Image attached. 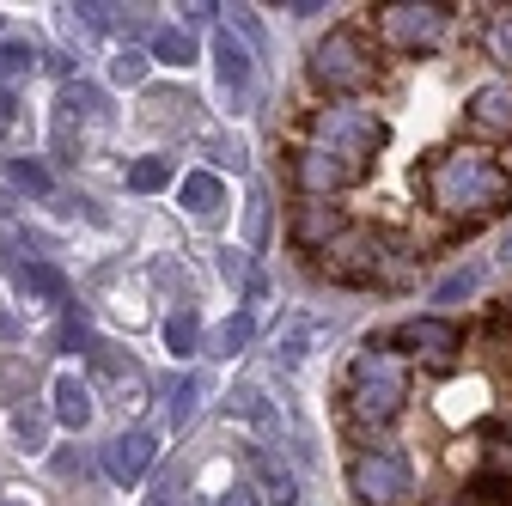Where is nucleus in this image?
I'll return each instance as SVG.
<instances>
[{
	"mask_svg": "<svg viewBox=\"0 0 512 506\" xmlns=\"http://www.w3.org/2000/svg\"><path fill=\"white\" fill-rule=\"evenodd\" d=\"M196 342H202V318L196 311H177V318H165V348L183 360V354H196Z\"/></svg>",
	"mask_w": 512,
	"mask_h": 506,
	"instance_id": "obj_21",
	"label": "nucleus"
},
{
	"mask_svg": "<svg viewBox=\"0 0 512 506\" xmlns=\"http://www.w3.org/2000/svg\"><path fill=\"white\" fill-rule=\"evenodd\" d=\"M214 13H220V7H208V0H196V7H183V19H189V25H208Z\"/></svg>",
	"mask_w": 512,
	"mask_h": 506,
	"instance_id": "obj_32",
	"label": "nucleus"
},
{
	"mask_svg": "<svg viewBox=\"0 0 512 506\" xmlns=\"http://www.w3.org/2000/svg\"><path fill=\"white\" fill-rule=\"evenodd\" d=\"M470 122L488 141H512V80H494L470 98Z\"/></svg>",
	"mask_w": 512,
	"mask_h": 506,
	"instance_id": "obj_12",
	"label": "nucleus"
},
{
	"mask_svg": "<svg viewBox=\"0 0 512 506\" xmlns=\"http://www.w3.org/2000/svg\"><path fill=\"white\" fill-rule=\"evenodd\" d=\"M311 336H317V324H311V318H287V330H281V342H275V354H281V366H287V372H293V366H305Z\"/></svg>",
	"mask_w": 512,
	"mask_h": 506,
	"instance_id": "obj_19",
	"label": "nucleus"
},
{
	"mask_svg": "<svg viewBox=\"0 0 512 506\" xmlns=\"http://www.w3.org/2000/svg\"><path fill=\"white\" fill-rule=\"evenodd\" d=\"M19 281H25V293H43V299H68V281H61L55 269H25Z\"/></svg>",
	"mask_w": 512,
	"mask_h": 506,
	"instance_id": "obj_27",
	"label": "nucleus"
},
{
	"mask_svg": "<svg viewBox=\"0 0 512 506\" xmlns=\"http://www.w3.org/2000/svg\"><path fill=\"white\" fill-rule=\"evenodd\" d=\"M324 257H330V275H342V281H391V275H384V263H378L384 244L372 232H342Z\"/></svg>",
	"mask_w": 512,
	"mask_h": 506,
	"instance_id": "obj_9",
	"label": "nucleus"
},
{
	"mask_svg": "<svg viewBox=\"0 0 512 506\" xmlns=\"http://www.w3.org/2000/svg\"><path fill=\"white\" fill-rule=\"evenodd\" d=\"M220 506H263V494H256V488H226Z\"/></svg>",
	"mask_w": 512,
	"mask_h": 506,
	"instance_id": "obj_31",
	"label": "nucleus"
},
{
	"mask_svg": "<svg viewBox=\"0 0 512 506\" xmlns=\"http://www.w3.org/2000/svg\"><path fill=\"white\" fill-rule=\"evenodd\" d=\"M0 506H19V500H0Z\"/></svg>",
	"mask_w": 512,
	"mask_h": 506,
	"instance_id": "obj_36",
	"label": "nucleus"
},
{
	"mask_svg": "<svg viewBox=\"0 0 512 506\" xmlns=\"http://www.w3.org/2000/svg\"><path fill=\"white\" fill-rule=\"evenodd\" d=\"M13 439H19L25 452H37V446H43V415H25V409H19V415H13Z\"/></svg>",
	"mask_w": 512,
	"mask_h": 506,
	"instance_id": "obj_29",
	"label": "nucleus"
},
{
	"mask_svg": "<svg viewBox=\"0 0 512 506\" xmlns=\"http://www.w3.org/2000/svg\"><path fill=\"white\" fill-rule=\"evenodd\" d=\"M159 506H189V500H177V488H165V494H159Z\"/></svg>",
	"mask_w": 512,
	"mask_h": 506,
	"instance_id": "obj_34",
	"label": "nucleus"
},
{
	"mask_svg": "<svg viewBox=\"0 0 512 506\" xmlns=\"http://www.w3.org/2000/svg\"><path fill=\"white\" fill-rule=\"evenodd\" d=\"M403 354H421V360H433V366H445V360H452L458 354V330L452 324H445V318H409V324H397V336H391Z\"/></svg>",
	"mask_w": 512,
	"mask_h": 506,
	"instance_id": "obj_11",
	"label": "nucleus"
},
{
	"mask_svg": "<svg viewBox=\"0 0 512 506\" xmlns=\"http://www.w3.org/2000/svg\"><path fill=\"white\" fill-rule=\"evenodd\" d=\"M488 49H494V61H506V68H512V13H500L488 25Z\"/></svg>",
	"mask_w": 512,
	"mask_h": 506,
	"instance_id": "obj_28",
	"label": "nucleus"
},
{
	"mask_svg": "<svg viewBox=\"0 0 512 506\" xmlns=\"http://www.w3.org/2000/svg\"><path fill=\"white\" fill-rule=\"evenodd\" d=\"M110 80H116V86H141V80H147V55H141V49H122V55L110 61Z\"/></svg>",
	"mask_w": 512,
	"mask_h": 506,
	"instance_id": "obj_24",
	"label": "nucleus"
},
{
	"mask_svg": "<svg viewBox=\"0 0 512 506\" xmlns=\"http://www.w3.org/2000/svg\"><path fill=\"white\" fill-rule=\"evenodd\" d=\"M226 409H232L238 421H256V427H263V433H275V409L263 403V391H256V385H238Z\"/></svg>",
	"mask_w": 512,
	"mask_h": 506,
	"instance_id": "obj_20",
	"label": "nucleus"
},
{
	"mask_svg": "<svg viewBox=\"0 0 512 506\" xmlns=\"http://www.w3.org/2000/svg\"><path fill=\"white\" fill-rule=\"evenodd\" d=\"M250 336H256V318H250V311H232L226 330H220V354H244Z\"/></svg>",
	"mask_w": 512,
	"mask_h": 506,
	"instance_id": "obj_23",
	"label": "nucleus"
},
{
	"mask_svg": "<svg viewBox=\"0 0 512 506\" xmlns=\"http://www.w3.org/2000/svg\"><path fill=\"white\" fill-rule=\"evenodd\" d=\"M250 476H256L263 506H269V500H275V506H299V482H293V470H287L275 452H250Z\"/></svg>",
	"mask_w": 512,
	"mask_h": 506,
	"instance_id": "obj_13",
	"label": "nucleus"
},
{
	"mask_svg": "<svg viewBox=\"0 0 512 506\" xmlns=\"http://www.w3.org/2000/svg\"><path fill=\"white\" fill-rule=\"evenodd\" d=\"M0 68H7V74H31L37 68V49L31 43H7V49H0Z\"/></svg>",
	"mask_w": 512,
	"mask_h": 506,
	"instance_id": "obj_30",
	"label": "nucleus"
},
{
	"mask_svg": "<svg viewBox=\"0 0 512 506\" xmlns=\"http://www.w3.org/2000/svg\"><path fill=\"white\" fill-rule=\"evenodd\" d=\"M7 171H13V183H19V189H31V196H49V171H43L37 159H13Z\"/></svg>",
	"mask_w": 512,
	"mask_h": 506,
	"instance_id": "obj_26",
	"label": "nucleus"
},
{
	"mask_svg": "<svg viewBox=\"0 0 512 506\" xmlns=\"http://www.w3.org/2000/svg\"><path fill=\"white\" fill-rule=\"evenodd\" d=\"M348 403L360 421H397L403 403H409V366L397 348L384 342H366L354 354V372H348Z\"/></svg>",
	"mask_w": 512,
	"mask_h": 506,
	"instance_id": "obj_2",
	"label": "nucleus"
},
{
	"mask_svg": "<svg viewBox=\"0 0 512 506\" xmlns=\"http://www.w3.org/2000/svg\"><path fill=\"white\" fill-rule=\"evenodd\" d=\"M122 177H128V189H135V196H153V189L171 183V159H135Z\"/></svg>",
	"mask_w": 512,
	"mask_h": 506,
	"instance_id": "obj_22",
	"label": "nucleus"
},
{
	"mask_svg": "<svg viewBox=\"0 0 512 506\" xmlns=\"http://www.w3.org/2000/svg\"><path fill=\"white\" fill-rule=\"evenodd\" d=\"M348 488L360 506H403L409 488H415V470L403 452H360L354 470H348Z\"/></svg>",
	"mask_w": 512,
	"mask_h": 506,
	"instance_id": "obj_5",
	"label": "nucleus"
},
{
	"mask_svg": "<svg viewBox=\"0 0 512 506\" xmlns=\"http://www.w3.org/2000/svg\"><path fill=\"white\" fill-rule=\"evenodd\" d=\"M214 74H220L226 104H250V92H256V61H250V49H244L232 31L214 37Z\"/></svg>",
	"mask_w": 512,
	"mask_h": 506,
	"instance_id": "obj_10",
	"label": "nucleus"
},
{
	"mask_svg": "<svg viewBox=\"0 0 512 506\" xmlns=\"http://www.w3.org/2000/svg\"><path fill=\"white\" fill-rule=\"evenodd\" d=\"M196 403H202V378H196V372H177L171 385H165V415H171V427H189V421H196Z\"/></svg>",
	"mask_w": 512,
	"mask_h": 506,
	"instance_id": "obj_17",
	"label": "nucleus"
},
{
	"mask_svg": "<svg viewBox=\"0 0 512 506\" xmlns=\"http://www.w3.org/2000/svg\"><path fill=\"white\" fill-rule=\"evenodd\" d=\"M311 135H317L311 147H324V153L348 159L354 171H366L378 159V147H384V122L372 110H324L311 122Z\"/></svg>",
	"mask_w": 512,
	"mask_h": 506,
	"instance_id": "obj_4",
	"label": "nucleus"
},
{
	"mask_svg": "<svg viewBox=\"0 0 512 506\" xmlns=\"http://www.w3.org/2000/svg\"><path fill=\"white\" fill-rule=\"evenodd\" d=\"M153 452H159V439H153L147 427H128V433H116L110 446H104V476H110L116 488H135V482H147Z\"/></svg>",
	"mask_w": 512,
	"mask_h": 506,
	"instance_id": "obj_7",
	"label": "nucleus"
},
{
	"mask_svg": "<svg viewBox=\"0 0 512 506\" xmlns=\"http://www.w3.org/2000/svg\"><path fill=\"white\" fill-rule=\"evenodd\" d=\"M153 61H165V68H189V61H196V37L177 31V25L153 31Z\"/></svg>",
	"mask_w": 512,
	"mask_h": 506,
	"instance_id": "obj_18",
	"label": "nucleus"
},
{
	"mask_svg": "<svg viewBox=\"0 0 512 506\" xmlns=\"http://www.w3.org/2000/svg\"><path fill=\"white\" fill-rule=\"evenodd\" d=\"M372 74H378V61H372V43L354 31V25H336L324 43L311 49V80L324 86V92H366L372 86Z\"/></svg>",
	"mask_w": 512,
	"mask_h": 506,
	"instance_id": "obj_3",
	"label": "nucleus"
},
{
	"mask_svg": "<svg viewBox=\"0 0 512 506\" xmlns=\"http://www.w3.org/2000/svg\"><path fill=\"white\" fill-rule=\"evenodd\" d=\"M500 263H506V269H512V238H506V244H500Z\"/></svg>",
	"mask_w": 512,
	"mask_h": 506,
	"instance_id": "obj_35",
	"label": "nucleus"
},
{
	"mask_svg": "<svg viewBox=\"0 0 512 506\" xmlns=\"http://www.w3.org/2000/svg\"><path fill=\"white\" fill-rule=\"evenodd\" d=\"M476 287H482V269H458L452 281H439V293H433V299H439V305H458V299H470Z\"/></svg>",
	"mask_w": 512,
	"mask_h": 506,
	"instance_id": "obj_25",
	"label": "nucleus"
},
{
	"mask_svg": "<svg viewBox=\"0 0 512 506\" xmlns=\"http://www.w3.org/2000/svg\"><path fill=\"white\" fill-rule=\"evenodd\" d=\"M92 409H98V403H92V385H86L80 372H61V378H55V421L80 433V427L92 421Z\"/></svg>",
	"mask_w": 512,
	"mask_h": 506,
	"instance_id": "obj_14",
	"label": "nucleus"
},
{
	"mask_svg": "<svg viewBox=\"0 0 512 506\" xmlns=\"http://www.w3.org/2000/svg\"><path fill=\"white\" fill-rule=\"evenodd\" d=\"M342 232H348V220H342L330 202H305V208H299V220H293V238H299V244H311V250H317V244H336Z\"/></svg>",
	"mask_w": 512,
	"mask_h": 506,
	"instance_id": "obj_15",
	"label": "nucleus"
},
{
	"mask_svg": "<svg viewBox=\"0 0 512 506\" xmlns=\"http://www.w3.org/2000/svg\"><path fill=\"white\" fill-rule=\"evenodd\" d=\"M427 196L445 220H494L512 202V177L488 159V153H445L427 171Z\"/></svg>",
	"mask_w": 512,
	"mask_h": 506,
	"instance_id": "obj_1",
	"label": "nucleus"
},
{
	"mask_svg": "<svg viewBox=\"0 0 512 506\" xmlns=\"http://www.w3.org/2000/svg\"><path fill=\"white\" fill-rule=\"evenodd\" d=\"M378 25L397 49H433L452 31V7H439V0H397V7L378 13Z\"/></svg>",
	"mask_w": 512,
	"mask_h": 506,
	"instance_id": "obj_6",
	"label": "nucleus"
},
{
	"mask_svg": "<svg viewBox=\"0 0 512 506\" xmlns=\"http://www.w3.org/2000/svg\"><path fill=\"white\" fill-rule=\"evenodd\" d=\"M177 202H183L189 214H202V220H208V214L226 208V183H220L214 171H189V177L177 183Z\"/></svg>",
	"mask_w": 512,
	"mask_h": 506,
	"instance_id": "obj_16",
	"label": "nucleus"
},
{
	"mask_svg": "<svg viewBox=\"0 0 512 506\" xmlns=\"http://www.w3.org/2000/svg\"><path fill=\"white\" fill-rule=\"evenodd\" d=\"M293 177H299L305 196L317 202V196H336V189L360 183L366 171H354L348 159H336V153H324V147H305V153H293Z\"/></svg>",
	"mask_w": 512,
	"mask_h": 506,
	"instance_id": "obj_8",
	"label": "nucleus"
},
{
	"mask_svg": "<svg viewBox=\"0 0 512 506\" xmlns=\"http://www.w3.org/2000/svg\"><path fill=\"white\" fill-rule=\"evenodd\" d=\"M7 122H13V92L0 86V135H7Z\"/></svg>",
	"mask_w": 512,
	"mask_h": 506,
	"instance_id": "obj_33",
	"label": "nucleus"
}]
</instances>
